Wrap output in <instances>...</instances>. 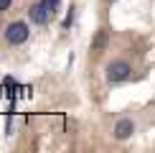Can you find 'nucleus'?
Returning <instances> with one entry per match:
<instances>
[{"label":"nucleus","instance_id":"1","mask_svg":"<svg viewBox=\"0 0 155 153\" xmlns=\"http://www.w3.org/2000/svg\"><path fill=\"white\" fill-rule=\"evenodd\" d=\"M28 25H25L23 21H15V23H10L8 28H5V41L10 43V46H21V43L28 41Z\"/></svg>","mask_w":155,"mask_h":153},{"label":"nucleus","instance_id":"2","mask_svg":"<svg viewBox=\"0 0 155 153\" xmlns=\"http://www.w3.org/2000/svg\"><path fill=\"white\" fill-rule=\"evenodd\" d=\"M130 74H132V66L127 61H112L107 66V82L109 84H120V82H125Z\"/></svg>","mask_w":155,"mask_h":153},{"label":"nucleus","instance_id":"3","mask_svg":"<svg viewBox=\"0 0 155 153\" xmlns=\"http://www.w3.org/2000/svg\"><path fill=\"white\" fill-rule=\"evenodd\" d=\"M28 15H31V21L33 23H38V25H46L51 18H54V13H51L46 5L41 3V0H38V3H33L31 5V10H28Z\"/></svg>","mask_w":155,"mask_h":153},{"label":"nucleus","instance_id":"4","mask_svg":"<svg viewBox=\"0 0 155 153\" xmlns=\"http://www.w3.org/2000/svg\"><path fill=\"white\" fill-rule=\"evenodd\" d=\"M135 133V123L130 117H122V120H117V125H114V138L117 140H127Z\"/></svg>","mask_w":155,"mask_h":153},{"label":"nucleus","instance_id":"5","mask_svg":"<svg viewBox=\"0 0 155 153\" xmlns=\"http://www.w3.org/2000/svg\"><path fill=\"white\" fill-rule=\"evenodd\" d=\"M107 41H109V31L107 28H99L97 31V36H94V41H92V51H104L107 49Z\"/></svg>","mask_w":155,"mask_h":153},{"label":"nucleus","instance_id":"6","mask_svg":"<svg viewBox=\"0 0 155 153\" xmlns=\"http://www.w3.org/2000/svg\"><path fill=\"white\" fill-rule=\"evenodd\" d=\"M41 3L46 5L51 13H56V10H59V5H61V0H41Z\"/></svg>","mask_w":155,"mask_h":153},{"label":"nucleus","instance_id":"7","mask_svg":"<svg viewBox=\"0 0 155 153\" xmlns=\"http://www.w3.org/2000/svg\"><path fill=\"white\" fill-rule=\"evenodd\" d=\"M10 3H13V0H0V10H8Z\"/></svg>","mask_w":155,"mask_h":153},{"label":"nucleus","instance_id":"8","mask_svg":"<svg viewBox=\"0 0 155 153\" xmlns=\"http://www.w3.org/2000/svg\"><path fill=\"white\" fill-rule=\"evenodd\" d=\"M109 3H114V0H109Z\"/></svg>","mask_w":155,"mask_h":153}]
</instances>
